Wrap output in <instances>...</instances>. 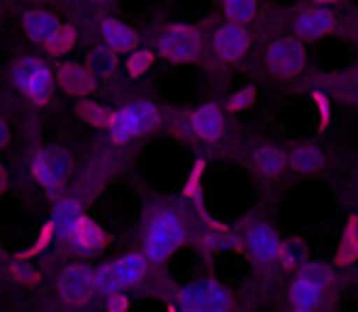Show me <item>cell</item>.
Here are the masks:
<instances>
[{
	"label": "cell",
	"instance_id": "6da1fadb",
	"mask_svg": "<svg viewBox=\"0 0 358 312\" xmlns=\"http://www.w3.org/2000/svg\"><path fill=\"white\" fill-rule=\"evenodd\" d=\"M185 236L188 234H185V225L180 215L173 210H164L149 222L142 256L151 264H164L178 246H183Z\"/></svg>",
	"mask_w": 358,
	"mask_h": 312
},
{
	"label": "cell",
	"instance_id": "7a4b0ae2",
	"mask_svg": "<svg viewBox=\"0 0 358 312\" xmlns=\"http://www.w3.org/2000/svg\"><path fill=\"white\" fill-rule=\"evenodd\" d=\"M161 122V115L159 108L151 103H132V105H124V108L115 110L110 113V134L117 144H124L134 137H142V134H149L159 127Z\"/></svg>",
	"mask_w": 358,
	"mask_h": 312
},
{
	"label": "cell",
	"instance_id": "3957f363",
	"mask_svg": "<svg viewBox=\"0 0 358 312\" xmlns=\"http://www.w3.org/2000/svg\"><path fill=\"white\" fill-rule=\"evenodd\" d=\"M13 78L17 90L34 105H44L52 95V71L37 57H22L13 69Z\"/></svg>",
	"mask_w": 358,
	"mask_h": 312
},
{
	"label": "cell",
	"instance_id": "277c9868",
	"mask_svg": "<svg viewBox=\"0 0 358 312\" xmlns=\"http://www.w3.org/2000/svg\"><path fill=\"white\" fill-rule=\"evenodd\" d=\"M159 52L176 64L195 62L203 52V34L193 24H171L159 39Z\"/></svg>",
	"mask_w": 358,
	"mask_h": 312
},
{
	"label": "cell",
	"instance_id": "5b68a950",
	"mask_svg": "<svg viewBox=\"0 0 358 312\" xmlns=\"http://www.w3.org/2000/svg\"><path fill=\"white\" fill-rule=\"evenodd\" d=\"M231 308V295L222 283L213 278L195 281L180 290V310L183 312H227Z\"/></svg>",
	"mask_w": 358,
	"mask_h": 312
},
{
	"label": "cell",
	"instance_id": "8992f818",
	"mask_svg": "<svg viewBox=\"0 0 358 312\" xmlns=\"http://www.w3.org/2000/svg\"><path fill=\"white\" fill-rule=\"evenodd\" d=\"M305 62H307L305 44L297 42V39H278L266 52V69L278 78L300 73L305 69Z\"/></svg>",
	"mask_w": 358,
	"mask_h": 312
},
{
	"label": "cell",
	"instance_id": "52a82bcc",
	"mask_svg": "<svg viewBox=\"0 0 358 312\" xmlns=\"http://www.w3.org/2000/svg\"><path fill=\"white\" fill-rule=\"evenodd\" d=\"M69 169H71V159H69V154L59 147L42 149V152L34 156V164H32L34 178L49 190L59 188V185L64 183Z\"/></svg>",
	"mask_w": 358,
	"mask_h": 312
},
{
	"label": "cell",
	"instance_id": "ba28073f",
	"mask_svg": "<svg viewBox=\"0 0 358 312\" xmlns=\"http://www.w3.org/2000/svg\"><path fill=\"white\" fill-rule=\"evenodd\" d=\"M292 27H295L297 42H302V39L312 42V39H320V37H324V34H329L331 29L336 27V17L329 8L315 5V8L302 10L295 17V22H292Z\"/></svg>",
	"mask_w": 358,
	"mask_h": 312
},
{
	"label": "cell",
	"instance_id": "9c48e42d",
	"mask_svg": "<svg viewBox=\"0 0 358 312\" xmlns=\"http://www.w3.org/2000/svg\"><path fill=\"white\" fill-rule=\"evenodd\" d=\"M93 271L88 266H66L59 276V293L66 303L80 305L93 295Z\"/></svg>",
	"mask_w": 358,
	"mask_h": 312
},
{
	"label": "cell",
	"instance_id": "30bf717a",
	"mask_svg": "<svg viewBox=\"0 0 358 312\" xmlns=\"http://www.w3.org/2000/svg\"><path fill=\"white\" fill-rule=\"evenodd\" d=\"M213 47L215 54L224 62H239L251 47V34L246 32L239 24H229L224 22L222 27H217L215 37H213Z\"/></svg>",
	"mask_w": 358,
	"mask_h": 312
},
{
	"label": "cell",
	"instance_id": "8fae6325",
	"mask_svg": "<svg viewBox=\"0 0 358 312\" xmlns=\"http://www.w3.org/2000/svg\"><path fill=\"white\" fill-rule=\"evenodd\" d=\"M280 241L283 239L275 234L273 227H268V225H254L246 232V239L241 244L246 246V251H249L254 261H259V264H273V261H278Z\"/></svg>",
	"mask_w": 358,
	"mask_h": 312
},
{
	"label": "cell",
	"instance_id": "7c38bea8",
	"mask_svg": "<svg viewBox=\"0 0 358 312\" xmlns=\"http://www.w3.org/2000/svg\"><path fill=\"white\" fill-rule=\"evenodd\" d=\"M190 129L198 134L203 142H217L224 132V115L215 103L200 105L190 118Z\"/></svg>",
	"mask_w": 358,
	"mask_h": 312
},
{
	"label": "cell",
	"instance_id": "4fadbf2b",
	"mask_svg": "<svg viewBox=\"0 0 358 312\" xmlns=\"http://www.w3.org/2000/svg\"><path fill=\"white\" fill-rule=\"evenodd\" d=\"M83 220V210H80V203L73 198H64L57 203L54 208V215H52V232L57 239H66L71 241V236L78 227V222Z\"/></svg>",
	"mask_w": 358,
	"mask_h": 312
},
{
	"label": "cell",
	"instance_id": "5bb4252c",
	"mask_svg": "<svg viewBox=\"0 0 358 312\" xmlns=\"http://www.w3.org/2000/svg\"><path fill=\"white\" fill-rule=\"evenodd\" d=\"M71 244L76 246L78 254L95 256L105 249V244H108V234H105V229L100 227L98 222H93V220L83 215V220L78 222V227H76V232L71 236Z\"/></svg>",
	"mask_w": 358,
	"mask_h": 312
},
{
	"label": "cell",
	"instance_id": "9a60e30c",
	"mask_svg": "<svg viewBox=\"0 0 358 312\" xmlns=\"http://www.w3.org/2000/svg\"><path fill=\"white\" fill-rule=\"evenodd\" d=\"M22 24H24V32H27L34 42H42V44H47L49 39L62 29L57 15L47 13V10H32V13H27L22 17Z\"/></svg>",
	"mask_w": 358,
	"mask_h": 312
},
{
	"label": "cell",
	"instance_id": "2e32d148",
	"mask_svg": "<svg viewBox=\"0 0 358 312\" xmlns=\"http://www.w3.org/2000/svg\"><path fill=\"white\" fill-rule=\"evenodd\" d=\"M100 32H103V39L110 52H127V49H132L137 44V32L115 17L103 20Z\"/></svg>",
	"mask_w": 358,
	"mask_h": 312
},
{
	"label": "cell",
	"instance_id": "e0dca14e",
	"mask_svg": "<svg viewBox=\"0 0 358 312\" xmlns=\"http://www.w3.org/2000/svg\"><path fill=\"white\" fill-rule=\"evenodd\" d=\"M287 164L297 171V173H315L324 166V152L317 144H297L287 156Z\"/></svg>",
	"mask_w": 358,
	"mask_h": 312
},
{
	"label": "cell",
	"instance_id": "ac0fdd59",
	"mask_svg": "<svg viewBox=\"0 0 358 312\" xmlns=\"http://www.w3.org/2000/svg\"><path fill=\"white\" fill-rule=\"evenodd\" d=\"M93 285L98 293H105L110 295L115 293H122L124 290V283H122V276H120V266H117V259L115 261H108L105 266H100L98 271H93Z\"/></svg>",
	"mask_w": 358,
	"mask_h": 312
},
{
	"label": "cell",
	"instance_id": "d6986e66",
	"mask_svg": "<svg viewBox=\"0 0 358 312\" xmlns=\"http://www.w3.org/2000/svg\"><path fill=\"white\" fill-rule=\"evenodd\" d=\"M307 241L302 236H287L285 241H280V251H278V264L283 269H300L302 264H307Z\"/></svg>",
	"mask_w": 358,
	"mask_h": 312
},
{
	"label": "cell",
	"instance_id": "ffe728a7",
	"mask_svg": "<svg viewBox=\"0 0 358 312\" xmlns=\"http://www.w3.org/2000/svg\"><path fill=\"white\" fill-rule=\"evenodd\" d=\"M322 295L324 290L302 278H295L290 285V303L295 305V310H315L322 303Z\"/></svg>",
	"mask_w": 358,
	"mask_h": 312
},
{
	"label": "cell",
	"instance_id": "44dd1931",
	"mask_svg": "<svg viewBox=\"0 0 358 312\" xmlns=\"http://www.w3.org/2000/svg\"><path fill=\"white\" fill-rule=\"evenodd\" d=\"M59 76H62V83L66 90H71L76 95H85L93 90L95 80L90 76L88 71H83L80 66H76V64H64L62 69H59Z\"/></svg>",
	"mask_w": 358,
	"mask_h": 312
},
{
	"label": "cell",
	"instance_id": "7402d4cb",
	"mask_svg": "<svg viewBox=\"0 0 358 312\" xmlns=\"http://www.w3.org/2000/svg\"><path fill=\"white\" fill-rule=\"evenodd\" d=\"M336 266H354L358 261V241L354 232V215L346 220L344 232H341L339 246H336V256H334Z\"/></svg>",
	"mask_w": 358,
	"mask_h": 312
},
{
	"label": "cell",
	"instance_id": "603a6c76",
	"mask_svg": "<svg viewBox=\"0 0 358 312\" xmlns=\"http://www.w3.org/2000/svg\"><path fill=\"white\" fill-rule=\"evenodd\" d=\"M254 164L264 176H280L287 159H285V154L275 147H259L254 152Z\"/></svg>",
	"mask_w": 358,
	"mask_h": 312
},
{
	"label": "cell",
	"instance_id": "cb8c5ba5",
	"mask_svg": "<svg viewBox=\"0 0 358 312\" xmlns=\"http://www.w3.org/2000/svg\"><path fill=\"white\" fill-rule=\"evenodd\" d=\"M117 266H120V276H122L124 288L137 285L146 276V259L142 254H134V251L132 254H124L122 259H117Z\"/></svg>",
	"mask_w": 358,
	"mask_h": 312
},
{
	"label": "cell",
	"instance_id": "d4e9b609",
	"mask_svg": "<svg viewBox=\"0 0 358 312\" xmlns=\"http://www.w3.org/2000/svg\"><path fill=\"white\" fill-rule=\"evenodd\" d=\"M222 13L227 15L229 24H239V27H244L246 22H251V20L256 17L259 5H256L254 0H227V3L222 5Z\"/></svg>",
	"mask_w": 358,
	"mask_h": 312
},
{
	"label": "cell",
	"instance_id": "484cf974",
	"mask_svg": "<svg viewBox=\"0 0 358 312\" xmlns=\"http://www.w3.org/2000/svg\"><path fill=\"white\" fill-rule=\"evenodd\" d=\"M297 271H300L297 278L307 281V283L317 285V288H322V290H327L334 283V274H331L329 266L322 264V261H307V264H302Z\"/></svg>",
	"mask_w": 358,
	"mask_h": 312
},
{
	"label": "cell",
	"instance_id": "4316f807",
	"mask_svg": "<svg viewBox=\"0 0 358 312\" xmlns=\"http://www.w3.org/2000/svg\"><path fill=\"white\" fill-rule=\"evenodd\" d=\"M205 169H208V161L198 159L193 164V169H190L185 183H183V195L198 205H203V173H205Z\"/></svg>",
	"mask_w": 358,
	"mask_h": 312
},
{
	"label": "cell",
	"instance_id": "83f0119b",
	"mask_svg": "<svg viewBox=\"0 0 358 312\" xmlns=\"http://www.w3.org/2000/svg\"><path fill=\"white\" fill-rule=\"evenodd\" d=\"M78 113H80V118L88 120L90 125H105V127H108V122H110V113L105 108H100V105H95L93 100H80Z\"/></svg>",
	"mask_w": 358,
	"mask_h": 312
},
{
	"label": "cell",
	"instance_id": "f1b7e54d",
	"mask_svg": "<svg viewBox=\"0 0 358 312\" xmlns=\"http://www.w3.org/2000/svg\"><path fill=\"white\" fill-rule=\"evenodd\" d=\"M254 103H256V88H254V85H244V88H239L229 98L227 110H229V113H244V110L251 108Z\"/></svg>",
	"mask_w": 358,
	"mask_h": 312
},
{
	"label": "cell",
	"instance_id": "f546056e",
	"mask_svg": "<svg viewBox=\"0 0 358 312\" xmlns=\"http://www.w3.org/2000/svg\"><path fill=\"white\" fill-rule=\"evenodd\" d=\"M90 69H93L98 76H108V73L115 69V54L110 52L108 47L95 49V52L90 54Z\"/></svg>",
	"mask_w": 358,
	"mask_h": 312
},
{
	"label": "cell",
	"instance_id": "4dcf8cb0",
	"mask_svg": "<svg viewBox=\"0 0 358 312\" xmlns=\"http://www.w3.org/2000/svg\"><path fill=\"white\" fill-rule=\"evenodd\" d=\"M151 62H154V54H151L149 49H142V52H134L132 57L127 59V71L132 73V76H142L146 69L151 66Z\"/></svg>",
	"mask_w": 358,
	"mask_h": 312
},
{
	"label": "cell",
	"instance_id": "1f68e13d",
	"mask_svg": "<svg viewBox=\"0 0 358 312\" xmlns=\"http://www.w3.org/2000/svg\"><path fill=\"white\" fill-rule=\"evenodd\" d=\"M71 44H73V29L71 27H62L52 39H49L47 47H49V52H52V54H64L69 47H71Z\"/></svg>",
	"mask_w": 358,
	"mask_h": 312
},
{
	"label": "cell",
	"instance_id": "d6a6232c",
	"mask_svg": "<svg viewBox=\"0 0 358 312\" xmlns=\"http://www.w3.org/2000/svg\"><path fill=\"white\" fill-rule=\"evenodd\" d=\"M312 100H315V108H317V118H320V127H329L331 125V103L329 98H327L322 90H317L315 95H312Z\"/></svg>",
	"mask_w": 358,
	"mask_h": 312
},
{
	"label": "cell",
	"instance_id": "836d02e7",
	"mask_svg": "<svg viewBox=\"0 0 358 312\" xmlns=\"http://www.w3.org/2000/svg\"><path fill=\"white\" fill-rule=\"evenodd\" d=\"M52 239H54L52 225L47 222V225H44V229H42V232H39V239H37V244H34L32 249H29L27 254H22V256H34V254H37L39 249H44V246H47V244H49V241H52Z\"/></svg>",
	"mask_w": 358,
	"mask_h": 312
},
{
	"label": "cell",
	"instance_id": "e575fe53",
	"mask_svg": "<svg viewBox=\"0 0 358 312\" xmlns=\"http://www.w3.org/2000/svg\"><path fill=\"white\" fill-rule=\"evenodd\" d=\"M129 310V298L124 293H115L108 298V312H127Z\"/></svg>",
	"mask_w": 358,
	"mask_h": 312
},
{
	"label": "cell",
	"instance_id": "d590c367",
	"mask_svg": "<svg viewBox=\"0 0 358 312\" xmlns=\"http://www.w3.org/2000/svg\"><path fill=\"white\" fill-rule=\"evenodd\" d=\"M5 144H8V125L0 120V149H3Z\"/></svg>",
	"mask_w": 358,
	"mask_h": 312
},
{
	"label": "cell",
	"instance_id": "8d00e7d4",
	"mask_svg": "<svg viewBox=\"0 0 358 312\" xmlns=\"http://www.w3.org/2000/svg\"><path fill=\"white\" fill-rule=\"evenodd\" d=\"M5 188V171H3V166H0V190Z\"/></svg>",
	"mask_w": 358,
	"mask_h": 312
},
{
	"label": "cell",
	"instance_id": "74e56055",
	"mask_svg": "<svg viewBox=\"0 0 358 312\" xmlns=\"http://www.w3.org/2000/svg\"><path fill=\"white\" fill-rule=\"evenodd\" d=\"M354 232H356V241H358V215H354Z\"/></svg>",
	"mask_w": 358,
	"mask_h": 312
},
{
	"label": "cell",
	"instance_id": "f35d334b",
	"mask_svg": "<svg viewBox=\"0 0 358 312\" xmlns=\"http://www.w3.org/2000/svg\"><path fill=\"white\" fill-rule=\"evenodd\" d=\"M292 312H315V310H292Z\"/></svg>",
	"mask_w": 358,
	"mask_h": 312
},
{
	"label": "cell",
	"instance_id": "ab89813d",
	"mask_svg": "<svg viewBox=\"0 0 358 312\" xmlns=\"http://www.w3.org/2000/svg\"><path fill=\"white\" fill-rule=\"evenodd\" d=\"M166 312H176V308H169V310H166Z\"/></svg>",
	"mask_w": 358,
	"mask_h": 312
},
{
	"label": "cell",
	"instance_id": "60d3db41",
	"mask_svg": "<svg viewBox=\"0 0 358 312\" xmlns=\"http://www.w3.org/2000/svg\"><path fill=\"white\" fill-rule=\"evenodd\" d=\"M198 312H208V310H198Z\"/></svg>",
	"mask_w": 358,
	"mask_h": 312
}]
</instances>
